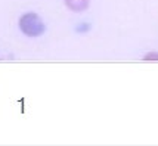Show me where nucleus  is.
Here are the masks:
<instances>
[{"mask_svg": "<svg viewBox=\"0 0 158 146\" xmlns=\"http://www.w3.org/2000/svg\"><path fill=\"white\" fill-rule=\"evenodd\" d=\"M19 27L24 31V34L30 35V37H37L44 31V25L41 19L34 14H27L21 18Z\"/></svg>", "mask_w": 158, "mask_h": 146, "instance_id": "nucleus-1", "label": "nucleus"}, {"mask_svg": "<svg viewBox=\"0 0 158 146\" xmlns=\"http://www.w3.org/2000/svg\"><path fill=\"white\" fill-rule=\"evenodd\" d=\"M87 2L89 0H65L67 6L73 10H83L84 7H87Z\"/></svg>", "mask_w": 158, "mask_h": 146, "instance_id": "nucleus-2", "label": "nucleus"}]
</instances>
